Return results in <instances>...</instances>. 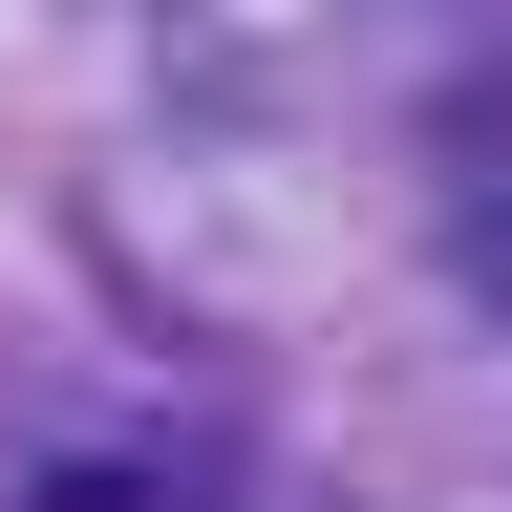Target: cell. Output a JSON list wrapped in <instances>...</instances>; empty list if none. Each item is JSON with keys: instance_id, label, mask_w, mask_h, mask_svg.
<instances>
[{"instance_id": "6da1fadb", "label": "cell", "mask_w": 512, "mask_h": 512, "mask_svg": "<svg viewBox=\"0 0 512 512\" xmlns=\"http://www.w3.org/2000/svg\"><path fill=\"white\" fill-rule=\"evenodd\" d=\"M22 512H235V470H214V448H171V427H128V448L22 470Z\"/></svg>"}, {"instance_id": "7a4b0ae2", "label": "cell", "mask_w": 512, "mask_h": 512, "mask_svg": "<svg viewBox=\"0 0 512 512\" xmlns=\"http://www.w3.org/2000/svg\"><path fill=\"white\" fill-rule=\"evenodd\" d=\"M470 299L512 320V192H491V214H470Z\"/></svg>"}]
</instances>
